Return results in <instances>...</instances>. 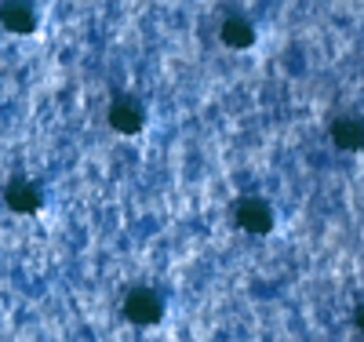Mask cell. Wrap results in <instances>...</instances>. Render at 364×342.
I'll list each match as a JSON object with an SVG mask.
<instances>
[{
  "label": "cell",
  "mask_w": 364,
  "mask_h": 342,
  "mask_svg": "<svg viewBox=\"0 0 364 342\" xmlns=\"http://www.w3.org/2000/svg\"><path fill=\"white\" fill-rule=\"evenodd\" d=\"M124 317L132 321V324H139V328H149V324H161V317H164V299L154 292V288H132L128 295H124Z\"/></svg>",
  "instance_id": "6da1fadb"
},
{
  "label": "cell",
  "mask_w": 364,
  "mask_h": 342,
  "mask_svg": "<svg viewBox=\"0 0 364 342\" xmlns=\"http://www.w3.org/2000/svg\"><path fill=\"white\" fill-rule=\"evenodd\" d=\"M233 223L245 230V233L266 237L273 230V208L262 197H240L237 208H233Z\"/></svg>",
  "instance_id": "7a4b0ae2"
},
{
  "label": "cell",
  "mask_w": 364,
  "mask_h": 342,
  "mask_svg": "<svg viewBox=\"0 0 364 342\" xmlns=\"http://www.w3.org/2000/svg\"><path fill=\"white\" fill-rule=\"evenodd\" d=\"M109 124L120 135H139L146 128V106L135 95H117L109 102Z\"/></svg>",
  "instance_id": "3957f363"
},
{
  "label": "cell",
  "mask_w": 364,
  "mask_h": 342,
  "mask_svg": "<svg viewBox=\"0 0 364 342\" xmlns=\"http://www.w3.org/2000/svg\"><path fill=\"white\" fill-rule=\"evenodd\" d=\"M0 26L8 29V33H33L37 29V8L33 0H0Z\"/></svg>",
  "instance_id": "277c9868"
},
{
  "label": "cell",
  "mask_w": 364,
  "mask_h": 342,
  "mask_svg": "<svg viewBox=\"0 0 364 342\" xmlns=\"http://www.w3.org/2000/svg\"><path fill=\"white\" fill-rule=\"evenodd\" d=\"M41 190L29 178H22V175H15L8 186H4V204L15 211V215H33V211H41Z\"/></svg>",
  "instance_id": "5b68a950"
},
{
  "label": "cell",
  "mask_w": 364,
  "mask_h": 342,
  "mask_svg": "<svg viewBox=\"0 0 364 342\" xmlns=\"http://www.w3.org/2000/svg\"><path fill=\"white\" fill-rule=\"evenodd\" d=\"M219 37H223V44L245 51V48L255 44V26H252V18H245V15H226L223 26H219Z\"/></svg>",
  "instance_id": "8992f818"
},
{
  "label": "cell",
  "mask_w": 364,
  "mask_h": 342,
  "mask_svg": "<svg viewBox=\"0 0 364 342\" xmlns=\"http://www.w3.org/2000/svg\"><path fill=\"white\" fill-rule=\"evenodd\" d=\"M328 135H331V142H336L339 149L353 153V149L364 146V124L357 117H336V120H331V128H328Z\"/></svg>",
  "instance_id": "52a82bcc"
}]
</instances>
